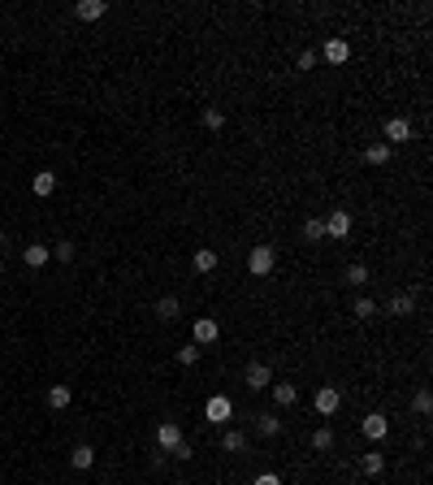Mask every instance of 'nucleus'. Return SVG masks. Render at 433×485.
<instances>
[{"mask_svg":"<svg viewBox=\"0 0 433 485\" xmlns=\"http://www.w3.org/2000/svg\"><path fill=\"white\" fill-rule=\"evenodd\" d=\"M191 269L199 273V277H208V273H217L221 269V256L213 247H195V256H191Z\"/></svg>","mask_w":433,"mask_h":485,"instance_id":"nucleus-11","label":"nucleus"},{"mask_svg":"<svg viewBox=\"0 0 433 485\" xmlns=\"http://www.w3.org/2000/svg\"><path fill=\"white\" fill-rule=\"evenodd\" d=\"M74 251H79V247H74V243H65V239H61V243L53 247V256H57L61 265H69V260H74Z\"/></svg>","mask_w":433,"mask_h":485,"instance_id":"nucleus-32","label":"nucleus"},{"mask_svg":"<svg viewBox=\"0 0 433 485\" xmlns=\"http://www.w3.org/2000/svg\"><path fill=\"white\" fill-rule=\"evenodd\" d=\"M390 157H394L390 143H368V147H364V165H373V169H386Z\"/></svg>","mask_w":433,"mask_h":485,"instance_id":"nucleus-17","label":"nucleus"},{"mask_svg":"<svg viewBox=\"0 0 433 485\" xmlns=\"http://www.w3.org/2000/svg\"><path fill=\"white\" fill-rule=\"evenodd\" d=\"M317 61H321V53H317V48H299V53H295V69H299V74L317 69Z\"/></svg>","mask_w":433,"mask_h":485,"instance_id":"nucleus-29","label":"nucleus"},{"mask_svg":"<svg viewBox=\"0 0 433 485\" xmlns=\"http://www.w3.org/2000/svg\"><path fill=\"white\" fill-rule=\"evenodd\" d=\"M273 269H277V247H273V243H251V251H247V273H251V277H273Z\"/></svg>","mask_w":433,"mask_h":485,"instance_id":"nucleus-1","label":"nucleus"},{"mask_svg":"<svg viewBox=\"0 0 433 485\" xmlns=\"http://www.w3.org/2000/svg\"><path fill=\"white\" fill-rule=\"evenodd\" d=\"M109 13V0H79V5H74V18L79 22H100Z\"/></svg>","mask_w":433,"mask_h":485,"instance_id":"nucleus-16","label":"nucleus"},{"mask_svg":"<svg viewBox=\"0 0 433 485\" xmlns=\"http://www.w3.org/2000/svg\"><path fill=\"white\" fill-rule=\"evenodd\" d=\"M69 403H74V390L65 386V381H57V386L48 390V407H53V412H65Z\"/></svg>","mask_w":433,"mask_h":485,"instance_id":"nucleus-23","label":"nucleus"},{"mask_svg":"<svg viewBox=\"0 0 433 485\" xmlns=\"http://www.w3.org/2000/svg\"><path fill=\"white\" fill-rule=\"evenodd\" d=\"M173 355H178V364H182V368H195V364H199V355H204V347L187 343V347H178Z\"/></svg>","mask_w":433,"mask_h":485,"instance_id":"nucleus-30","label":"nucleus"},{"mask_svg":"<svg viewBox=\"0 0 433 485\" xmlns=\"http://www.w3.org/2000/svg\"><path fill=\"white\" fill-rule=\"evenodd\" d=\"M0 273H5V260H0Z\"/></svg>","mask_w":433,"mask_h":485,"instance_id":"nucleus-35","label":"nucleus"},{"mask_svg":"<svg viewBox=\"0 0 433 485\" xmlns=\"http://www.w3.org/2000/svg\"><path fill=\"white\" fill-rule=\"evenodd\" d=\"M321 57H325L329 69H342V65L351 61V44H347L342 35H329V39L321 44Z\"/></svg>","mask_w":433,"mask_h":485,"instance_id":"nucleus-5","label":"nucleus"},{"mask_svg":"<svg viewBox=\"0 0 433 485\" xmlns=\"http://www.w3.org/2000/svg\"><path fill=\"white\" fill-rule=\"evenodd\" d=\"M31 191H35L39 199H48V195L57 191V169H39V173L31 178Z\"/></svg>","mask_w":433,"mask_h":485,"instance_id":"nucleus-20","label":"nucleus"},{"mask_svg":"<svg viewBox=\"0 0 433 485\" xmlns=\"http://www.w3.org/2000/svg\"><path fill=\"white\" fill-rule=\"evenodd\" d=\"M412 412H416V416H433V394H429V386H420V390L412 394Z\"/></svg>","mask_w":433,"mask_h":485,"instance_id":"nucleus-28","label":"nucleus"},{"mask_svg":"<svg viewBox=\"0 0 433 485\" xmlns=\"http://www.w3.org/2000/svg\"><path fill=\"white\" fill-rule=\"evenodd\" d=\"M48 260H53V247H48V243H27V247H22V265H27V269H44Z\"/></svg>","mask_w":433,"mask_h":485,"instance_id":"nucleus-13","label":"nucleus"},{"mask_svg":"<svg viewBox=\"0 0 433 485\" xmlns=\"http://www.w3.org/2000/svg\"><path fill=\"white\" fill-rule=\"evenodd\" d=\"M243 386L256 390V394L269 390V386H273V364H269V360H251V364L243 368Z\"/></svg>","mask_w":433,"mask_h":485,"instance_id":"nucleus-4","label":"nucleus"},{"mask_svg":"<svg viewBox=\"0 0 433 485\" xmlns=\"http://www.w3.org/2000/svg\"><path fill=\"white\" fill-rule=\"evenodd\" d=\"M269 394H273V403L282 407V412L299 403V386H295V381H273V386H269Z\"/></svg>","mask_w":433,"mask_h":485,"instance_id":"nucleus-15","label":"nucleus"},{"mask_svg":"<svg viewBox=\"0 0 433 485\" xmlns=\"http://www.w3.org/2000/svg\"><path fill=\"white\" fill-rule=\"evenodd\" d=\"M360 433H364V438L377 446V442H381V438L390 433V416H386V412H368V416L360 420Z\"/></svg>","mask_w":433,"mask_h":485,"instance_id":"nucleus-9","label":"nucleus"},{"mask_svg":"<svg viewBox=\"0 0 433 485\" xmlns=\"http://www.w3.org/2000/svg\"><path fill=\"white\" fill-rule=\"evenodd\" d=\"M351 225H355V221H351V213H347V208H334V213L325 217V239L347 243V239H351Z\"/></svg>","mask_w":433,"mask_h":485,"instance_id":"nucleus-6","label":"nucleus"},{"mask_svg":"<svg viewBox=\"0 0 433 485\" xmlns=\"http://www.w3.org/2000/svg\"><path fill=\"white\" fill-rule=\"evenodd\" d=\"M169 455H173V459H182V464H191V459H195V446H191V442L182 438V442H178V446H173Z\"/></svg>","mask_w":433,"mask_h":485,"instance_id":"nucleus-33","label":"nucleus"},{"mask_svg":"<svg viewBox=\"0 0 433 485\" xmlns=\"http://www.w3.org/2000/svg\"><path fill=\"white\" fill-rule=\"evenodd\" d=\"M360 468L377 481L381 472H386V455H381V451H364V455H360Z\"/></svg>","mask_w":433,"mask_h":485,"instance_id":"nucleus-25","label":"nucleus"},{"mask_svg":"<svg viewBox=\"0 0 433 485\" xmlns=\"http://www.w3.org/2000/svg\"><path fill=\"white\" fill-rule=\"evenodd\" d=\"M412 312H416V299L407 291H394L390 295V317H412Z\"/></svg>","mask_w":433,"mask_h":485,"instance_id":"nucleus-24","label":"nucleus"},{"mask_svg":"<svg viewBox=\"0 0 433 485\" xmlns=\"http://www.w3.org/2000/svg\"><path fill=\"white\" fill-rule=\"evenodd\" d=\"M221 446L230 451V455H251V442H247L243 429H225V433H221Z\"/></svg>","mask_w":433,"mask_h":485,"instance_id":"nucleus-18","label":"nucleus"},{"mask_svg":"<svg viewBox=\"0 0 433 485\" xmlns=\"http://www.w3.org/2000/svg\"><path fill=\"white\" fill-rule=\"evenodd\" d=\"M312 407H317L321 416H334L338 407H342V390H338V386H321V390L312 394Z\"/></svg>","mask_w":433,"mask_h":485,"instance_id":"nucleus-10","label":"nucleus"},{"mask_svg":"<svg viewBox=\"0 0 433 485\" xmlns=\"http://www.w3.org/2000/svg\"><path fill=\"white\" fill-rule=\"evenodd\" d=\"M338 282H342V286H351V291H364V286L373 282V269H368L364 260H351V265L338 273Z\"/></svg>","mask_w":433,"mask_h":485,"instance_id":"nucleus-7","label":"nucleus"},{"mask_svg":"<svg viewBox=\"0 0 433 485\" xmlns=\"http://www.w3.org/2000/svg\"><path fill=\"white\" fill-rule=\"evenodd\" d=\"M299 234L308 239L312 247L317 243H325V217H303V225H299Z\"/></svg>","mask_w":433,"mask_h":485,"instance_id":"nucleus-22","label":"nucleus"},{"mask_svg":"<svg viewBox=\"0 0 433 485\" xmlns=\"http://www.w3.org/2000/svg\"><path fill=\"white\" fill-rule=\"evenodd\" d=\"M204 420L208 425H230L234 420V399L230 394H208L204 399Z\"/></svg>","mask_w":433,"mask_h":485,"instance_id":"nucleus-3","label":"nucleus"},{"mask_svg":"<svg viewBox=\"0 0 433 485\" xmlns=\"http://www.w3.org/2000/svg\"><path fill=\"white\" fill-rule=\"evenodd\" d=\"M221 338V325H217V317H199L195 325H191V343L195 347H213Z\"/></svg>","mask_w":433,"mask_h":485,"instance_id":"nucleus-8","label":"nucleus"},{"mask_svg":"<svg viewBox=\"0 0 433 485\" xmlns=\"http://www.w3.org/2000/svg\"><path fill=\"white\" fill-rule=\"evenodd\" d=\"M156 317H161L165 325H173L178 317H182V299H178V295H161V299H156Z\"/></svg>","mask_w":433,"mask_h":485,"instance_id":"nucleus-19","label":"nucleus"},{"mask_svg":"<svg viewBox=\"0 0 433 485\" xmlns=\"http://www.w3.org/2000/svg\"><path fill=\"white\" fill-rule=\"evenodd\" d=\"M199 121H204V131H208V135H221L230 117H225V109H221V105H204V109H199Z\"/></svg>","mask_w":433,"mask_h":485,"instance_id":"nucleus-14","label":"nucleus"},{"mask_svg":"<svg viewBox=\"0 0 433 485\" xmlns=\"http://www.w3.org/2000/svg\"><path fill=\"white\" fill-rule=\"evenodd\" d=\"M256 433H260V438H277V433H282V416L256 412Z\"/></svg>","mask_w":433,"mask_h":485,"instance_id":"nucleus-26","label":"nucleus"},{"mask_svg":"<svg viewBox=\"0 0 433 485\" xmlns=\"http://www.w3.org/2000/svg\"><path fill=\"white\" fill-rule=\"evenodd\" d=\"M178 442H182V425H178V420H161V425H156V446L169 455Z\"/></svg>","mask_w":433,"mask_h":485,"instance_id":"nucleus-12","label":"nucleus"},{"mask_svg":"<svg viewBox=\"0 0 433 485\" xmlns=\"http://www.w3.org/2000/svg\"><path fill=\"white\" fill-rule=\"evenodd\" d=\"M251 485H282V477H277V472H260V477L251 481Z\"/></svg>","mask_w":433,"mask_h":485,"instance_id":"nucleus-34","label":"nucleus"},{"mask_svg":"<svg viewBox=\"0 0 433 485\" xmlns=\"http://www.w3.org/2000/svg\"><path fill=\"white\" fill-rule=\"evenodd\" d=\"M351 312H355V321H373V317L381 312V303H377V299H368V295H360V299H355V308H351Z\"/></svg>","mask_w":433,"mask_h":485,"instance_id":"nucleus-27","label":"nucleus"},{"mask_svg":"<svg viewBox=\"0 0 433 485\" xmlns=\"http://www.w3.org/2000/svg\"><path fill=\"white\" fill-rule=\"evenodd\" d=\"M381 135H386V139H381V143H390V147H407V143H412V139H416V126H412V121H407L403 113H390L386 121H381Z\"/></svg>","mask_w":433,"mask_h":485,"instance_id":"nucleus-2","label":"nucleus"},{"mask_svg":"<svg viewBox=\"0 0 433 485\" xmlns=\"http://www.w3.org/2000/svg\"><path fill=\"white\" fill-rule=\"evenodd\" d=\"M308 442H312V451H334V442H338V433H334V429H317V433H312V438H308Z\"/></svg>","mask_w":433,"mask_h":485,"instance_id":"nucleus-31","label":"nucleus"},{"mask_svg":"<svg viewBox=\"0 0 433 485\" xmlns=\"http://www.w3.org/2000/svg\"><path fill=\"white\" fill-rule=\"evenodd\" d=\"M69 464H74V468H79V472H87V468H95V446H91V442H79V446H74V451H69Z\"/></svg>","mask_w":433,"mask_h":485,"instance_id":"nucleus-21","label":"nucleus"}]
</instances>
